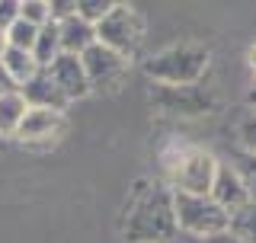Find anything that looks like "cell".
I'll return each mask as SVG.
<instances>
[{"mask_svg":"<svg viewBox=\"0 0 256 243\" xmlns=\"http://www.w3.org/2000/svg\"><path fill=\"white\" fill-rule=\"evenodd\" d=\"M176 230L173 189L166 182H138L125 202L122 234L128 243H164Z\"/></svg>","mask_w":256,"mask_h":243,"instance_id":"1","label":"cell"},{"mask_svg":"<svg viewBox=\"0 0 256 243\" xmlns=\"http://www.w3.org/2000/svg\"><path fill=\"white\" fill-rule=\"evenodd\" d=\"M208 64H212V54H208L205 45L180 42V45H170L164 52L150 54L144 61V74L157 86H192L205 77Z\"/></svg>","mask_w":256,"mask_h":243,"instance_id":"2","label":"cell"},{"mask_svg":"<svg viewBox=\"0 0 256 243\" xmlns=\"http://www.w3.org/2000/svg\"><path fill=\"white\" fill-rule=\"evenodd\" d=\"M218 164L221 160L212 150L180 148L176 150V160L166 164V170H170V189L182 192V196H212Z\"/></svg>","mask_w":256,"mask_h":243,"instance_id":"3","label":"cell"},{"mask_svg":"<svg viewBox=\"0 0 256 243\" xmlns=\"http://www.w3.org/2000/svg\"><path fill=\"white\" fill-rule=\"evenodd\" d=\"M96 42L132 61L144 45V20L128 4H116L96 22Z\"/></svg>","mask_w":256,"mask_h":243,"instance_id":"4","label":"cell"},{"mask_svg":"<svg viewBox=\"0 0 256 243\" xmlns=\"http://www.w3.org/2000/svg\"><path fill=\"white\" fill-rule=\"evenodd\" d=\"M173 208H176V228L196 234V237H212V234L228 230L230 214L214 202L212 196H182L173 192Z\"/></svg>","mask_w":256,"mask_h":243,"instance_id":"5","label":"cell"},{"mask_svg":"<svg viewBox=\"0 0 256 243\" xmlns=\"http://www.w3.org/2000/svg\"><path fill=\"white\" fill-rule=\"evenodd\" d=\"M80 61H84V70H86V80H90V93H116L118 86L125 84L128 77V68H132V61L122 58L118 52H112V48L100 45L96 42L93 48H86L84 54H80Z\"/></svg>","mask_w":256,"mask_h":243,"instance_id":"6","label":"cell"},{"mask_svg":"<svg viewBox=\"0 0 256 243\" xmlns=\"http://www.w3.org/2000/svg\"><path fill=\"white\" fill-rule=\"evenodd\" d=\"M150 102L160 106L164 112H176V116H202V112L214 109V96L202 84H192V86H157L154 84Z\"/></svg>","mask_w":256,"mask_h":243,"instance_id":"7","label":"cell"},{"mask_svg":"<svg viewBox=\"0 0 256 243\" xmlns=\"http://www.w3.org/2000/svg\"><path fill=\"white\" fill-rule=\"evenodd\" d=\"M52 74V80L58 84V90L64 93V100H84L86 93H90V80H86V70H84V61L77 58V54H61L54 64H48L42 68Z\"/></svg>","mask_w":256,"mask_h":243,"instance_id":"8","label":"cell"},{"mask_svg":"<svg viewBox=\"0 0 256 243\" xmlns=\"http://www.w3.org/2000/svg\"><path fill=\"white\" fill-rule=\"evenodd\" d=\"M64 132V112H54V109H32L26 112V118H22L20 132L16 138L20 141H52V138H58Z\"/></svg>","mask_w":256,"mask_h":243,"instance_id":"9","label":"cell"},{"mask_svg":"<svg viewBox=\"0 0 256 243\" xmlns=\"http://www.w3.org/2000/svg\"><path fill=\"white\" fill-rule=\"evenodd\" d=\"M212 198L218 202V205L224 208V212H237V208H244L246 202V189H244V182L237 180V173H234V166L228 164V160H221L218 164V173H214V186H212Z\"/></svg>","mask_w":256,"mask_h":243,"instance_id":"10","label":"cell"},{"mask_svg":"<svg viewBox=\"0 0 256 243\" xmlns=\"http://www.w3.org/2000/svg\"><path fill=\"white\" fill-rule=\"evenodd\" d=\"M20 93L26 96V102H29L32 109H54V112H64V106H68L64 93L58 90V84L52 80V74H48V70H38V74L32 77Z\"/></svg>","mask_w":256,"mask_h":243,"instance_id":"11","label":"cell"},{"mask_svg":"<svg viewBox=\"0 0 256 243\" xmlns=\"http://www.w3.org/2000/svg\"><path fill=\"white\" fill-rule=\"evenodd\" d=\"M58 32H61V52L64 54H84L86 48L96 45V26L80 16H68V20H58Z\"/></svg>","mask_w":256,"mask_h":243,"instance_id":"12","label":"cell"},{"mask_svg":"<svg viewBox=\"0 0 256 243\" xmlns=\"http://www.w3.org/2000/svg\"><path fill=\"white\" fill-rule=\"evenodd\" d=\"M26 112H29V102L20 90H10L0 96V138H10L20 132Z\"/></svg>","mask_w":256,"mask_h":243,"instance_id":"13","label":"cell"},{"mask_svg":"<svg viewBox=\"0 0 256 243\" xmlns=\"http://www.w3.org/2000/svg\"><path fill=\"white\" fill-rule=\"evenodd\" d=\"M4 68H6V74H10V80L16 84V90H22V86L29 84L32 77L38 74V64H36V58H32V52H20V48H6L4 52Z\"/></svg>","mask_w":256,"mask_h":243,"instance_id":"14","label":"cell"},{"mask_svg":"<svg viewBox=\"0 0 256 243\" xmlns=\"http://www.w3.org/2000/svg\"><path fill=\"white\" fill-rule=\"evenodd\" d=\"M61 32H58V22H45L42 29H38V38H36V48H32V58H36L38 68H48V64H54L61 58Z\"/></svg>","mask_w":256,"mask_h":243,"instance_id":"15","label":"cell"},{"mask_svg":"<svg viewBox=\"0 0 256 243\" xmlns=\"http://www.w3.org/2000/svg\"><path fill=\"white\" fill-rule=\"evenodd\" d=\"M228 164L234 166L237 180L244 182L246 198L256 202V154L246 150V148H234V150H230V157H228Z\"/></svg>","mask_w":256,"mask_h":243,"instance_id":"16","label":"cell"},{"mask_svg":"<svg viewBox=\"0 0 256 243\" xmlns=\"http://www.w3.org/2000/svg\"><path fill=\"white\" fill-rule=\"evenodd\" d=\"M228 230L234 234L237 240H244V243H256V202H246L244 208L230 212Z\"/></svg>","mask_w":256,"mask_h":243,"instance_id":"17","label":"cell"},{"mask_svg":"<svg viewBox=\"0 0 256 243\" xmlns=\"http://www.w3.org/2000/svg\"><path fill=\"white\" fill-rule=\"evenodd\" d=\"M36 38H38V26H32L26 20H16L10 29H6V42L10 48H20V52H32L36 48Z\"/></svg>","mask_w":256,"mask_h":243,"instance_id":"18","label":"cell"},{"mask_svg":"<svg viewBox=\"0 0 256 243\" xmlns=\"http://www.w3.org/2000/svg\"><path fill=\"white\" fill-rule=\"evenodd\" d=\"M20 20L42 29L45 22H52V6H48V0H20Z\"/></svg>","mask_w":256,"mask_h":243,"instance_id":"19","label":"cell"},{"mask_svg":"<svg viewBox=\"0 0 256 243\" xmlns=\"http://www.w3.org/2000/svg\"><path fill=\"white\" fill-rule=\"evenodd\" d=\"M112 6H116V0H77V16L96 26V22H100Z\"/></svg>","mask_w":256,"mask_h":243,"instance_id":"20","label":"cell"},{"mask_svg":"<svg viewBox=\"0 0 256 243\" xmlns=\"http://www.w3.org/2000/svg\"><path fill=\"white\" fill-rule=\"evenodd\" d=\"M20 20V0H0V29H10Z\"/></svg>","mask_w":256,"mask_h":243,"instance_id":"21","label":"cell"},{"mask_svg":"<svg viewBox=\"0 0 256 243\" xmlns=\"http://www.w3.org/2000/svg\"><path fill=\"white\" fill-rule=\"evenodd\" d=\"M164 243H205V240H202V237H196V234H186V230L176 228V230H173Z\"/></svg>","mask_w":256,"mask_h":243,"instance_id":"22","label":"cell"},{"mask_svg":"<svg viewBox=\"0 0 256 243\" xmlns=\"http://www.w3.org/2000/svg\"><path fill=\"white\" fill-rule=\"evenodd\" d=\"M205 243H244V240H237L230 230H221V234H212V237H205Z\"/></svg>","mask_w":256,"mask_h":243,"instance_id":"23","label":"cell"},{"mask_svg":"<svg viewBox=\"0 0 256 243\" xmlns=\"http://www.w3.org/2000/svg\"><path fill=\"white\" fill-rule=\"evenodd\" d=\"M10 90H16V84L10 80V74H6V68H4V61H0V96L10 93Z\"/></svg>","mask_w":256,"mask_h":243,"instance_id":"24","label":"cell"},{"mask_svg":"<svg viewBox=\"0 0 256 243\" xmlns=\"http://www.w3.org/2000/svg\"><path fill=\"white\" fill-rule=\"evenodd\" d=\"M6 48H10V42H6V32L0 29V58H4V52H6Z\"/></svg>","mask_w":256,"mask_h":243,"instance_id":"25","label":"cell"},{"mask_svg":"<svg viewBox=\"0 0 256 243\" xmlns=\"http://www.w3.org/2000/svg\"><path fill=\"white\" fill-rule=\"evenodd\" d=\"M246 61H250V70H253V74H256V45L250 48V54H246Z\"/></svg>","mask_w":256,"mask_h":243,"instance_id":"26","label":"cell"},{"mask_svg":"<svg viewBox=\"0 0 256 243\" xmlns=\"http://www.w3.org/2000/svg\"><path fill=\"white\" fill-rule=\"evenodd\" d=\"M246 102H250V106L256 109V86H253V90H250V96H246Z\"/></svg>","mask_w":256,"mask_h":243,"instance_id":"27","label":"cell"}]
</instances>
